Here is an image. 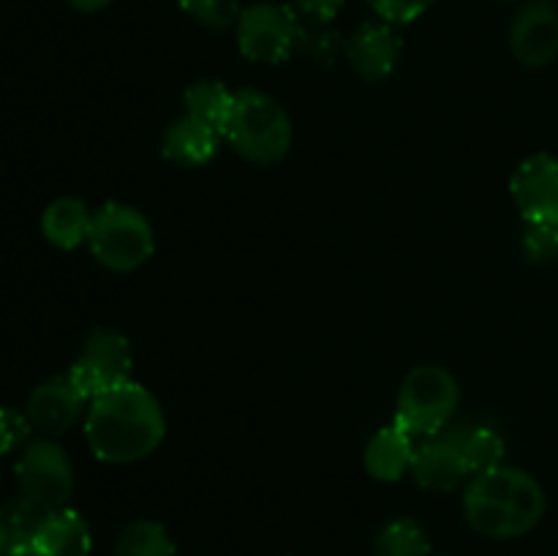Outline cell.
Returning a JSON list of instances; mask_svg holds the SVG:
<instances>
[{"label": "cell", "mask_w": 558, "mask_h": 556, "mask_svg": "<svg viewBox=\"0 0 558 556\" xmlns=\"http://www.w3.org/2000/svg\"><path fill=\"white\" fill-rule=\"evenodd\" d=\"M16 483L22 496L38 501L47 510L69 507L74 496V463L54 439H31L16 458Z\"/></svg>", "instance_id": "cell-7"}, {"label": "cell", "mask_w": 558, "mask_h": 556, "mask_svg": "<svg viewBox=\"0 0 558 556\" xmlns=\"http://www.w3.org/2000/svg\"><path fill=\"white\" fill-rule=\"evenodd\" d=\"M31 420L25 412H16L11 407H0V456L16 452L31 442Z\"/></svg>", "instance_id": "cell-26"}, {"label": "cell", "mask_w": 558, "mask_h": 556, "mask_svg": "<svg viewBox=\"0 0 558 556\" xmlns=\"http://www.w3.org/2000/svg\"><path fill=\"white\" fill-rule=\"evenodd\" d=\"M510 52L526 69H543L558 58V5L554 0H529L510 25Z\"/></svg>", "instance_id": "cell-9"}, {"label": "cell", "mask_w": 558, "mask_h": 556, "mask_svg": "<svg viewBox=\"0 0 558 556\" xmlns=\"http://www.w3.org/2000/svg\"><path fill=\"white\" fill-rule=\"evenodd\" d=\"M85 403L87 396L74 385V379L69 374H60L33 387L25 403V414L33 428L41 431L49 439H58L80 423Z\"/></svg>", "instance_id": "cell-11"}, {"label": "cell", "mask_w": 558, "mask_h": 556, "mask_svg": "<svg viewBox=\"0 0 558 556\" xmlns=\"http://www.w3.org/2000/svg\"><path fill=\"white\" fill-rule=\"evenodd\" d=\"M428 532L414 518H396L385 523L376 537V556H428Z\"/></svg>", "instance_id": "cell-21"}, {"label": "cell", "mask_w": 558, "mask_h": 556, "mask_svg": "<svg viewBox=\"0 0 558 556\" xmlns=\"http://www.w3.org/2000/svg\"><path fill=\"white\" fill-rule=\"evenodd\" d=\"M436 0H368L374 14L390 25H409L420 20Z\"/></svg>", "instance_id": "cell-27"}, {"label": "cell", "mask_w": 558, "mask_h": 556, "mask_svg": "<svg viewBox=\"0 0 558 556\" xmlns=\"http://www.w3.org/2000/svg\"><path fill=\"white\" fill-rule=\"evenodd\" d=\"M87 245L98 265L114 273H131L153 256L156 234H153L150 221L136 207L107 202L93 213Z\"/></svg>", "instance_id": "cell-4"}, {"label": "cell", "mask_w": 558, "mask_h": 556, "mask_svg": "<svg viewBox=\"0 0 558 556\" xmlns=\"http://www.w3.org/2000/svg\"><path fill=\"white\" fill-rule=\"evenodd\" d=\"M3 556H44V554L36 543H20V545H9Z\"/></svg>", "instance_id": "cell-30"}, {"label": "cell", "mask_w": 558, "mask_h": 556, "mask_svg": "<svg viewBox=\"0 0 558 556\" xmlns=\"http://www.w3.org/2000/svg\"><path fill=\"white\" fill-rule=\"evenodd\" d=\"M523 251L532 262L558 259V221L526 223L523 232Z\"/></svg>", "instance_id": "cell-25"}, {"label": "cell", "mask_w": 558, "mask_h": 556, "mask_svg": "<svg viewBox=\"0 0 558 556\" xmlns=\"http://www.w3.org/2000/svg\"><path fill=\"white\" fill-rule=\"evenodd\" d=\"M469 527L490 540H510L532 532L545 516V491L529 472L515 467L474 474L463 496Z\"/></svg>", "instance_id": "cell-2"}, {"label": "cell", "mask_w": 558, "mask_h": 556, "mask_svg": "<svg viewBox=\"0 0 558 556\" xmlns=\"http://www.w3.org/2000/svg\"><path fill=\"white\" fill-rule=\"evenodd\" d=\"M501 3H512V0H501Z\"/></svg>", "instance_id": "cell-32"}, {"label": "cell", "mask_w": 558, "mask_h": 556, "mask_svg": "<svg viewBox=\"0 0 558 556\" xmlns=\"http://www.w3.org/2000/svg\"><path fill=\"white\" fill-rule=\"evenodd\" d=\"M93 213L76 196H60V200L49 202L47 210L41 213V234L49 245L54 249H80L82 243H87V234H90Z\"/></svg>", "instance_id": "cell-17"}, {"label": "cell", "mask_w": 558, "mask_h": 556, "mask_svg": "<svg viewBox=\"0 0 558 556\" xmlns=\"http://www.w3.org/2000/svg\"><path fill=\"white\" fill-rule=\"evenodd\" d=\"M412 474L423 488L428 491H452L469 478L466 458H463V425L434 436H425L423 445L414 450Z\"/></svg>", "instance_id": "cell-12"}, {"label": "cell", "mask_w": 558, "mask_h": 556, "mask_svg": "<svg viewBox=\"0 0 558 556\" xmlns=\"http://www.w3.org/2000/svg\"><path fill=\"white\" fill-rule=\"evenodd\" d=\"M510 194L526 223L558 221V158L534 153L510 178Z\"/></svg>", "instance_id": "cell-10"}, {"label": "cell", "mask_w": 558, "mask_h": 556, "mask_svg": "<svg viewBox=\"0 0 558 556\" xmlns=\"http://www.w3.org/2000/svg\"><path fill=\"white\" fill-rule=\"evenodd\" d=\"M298 52L308 55L314 63L319 65H332L341 55H347V41L338 31H332L330 25H319V22H311L303 27V38H300Z\"/></svg>", "instance_id": "cell-23"}, {"label": "cell", "mask_w": 558, "mask_h": 556, "mask_svg": "<svg viewBox=\"0 0 558 556\" xmlns=\"http://www.w3.org/2000/svg\"><path fill=\"white\" fill-rule=\"evenodd\" d=\"M403 52V38L398 25L385 20L363 22L347 38V60L354 74L365 82H381L398 69Z\"/></svg>", "instance_id": "cell-13"}, {"label": "cell", "mask_w": 558, "mask_h": 556, "mask_svg": "<svg viewBox=\"0 0 558 556\" xmlns=\"http://www.w3.org/2000/svg\"><path fill=\"white\" fill-rule=\"evenodd\" d=\"M33 543L41 548L44 556H90V523L82 518V512L60 507V510L49 512Z\"/></svg>", "instance_id": "cell-16"}, {"label": "cell", "mask_w": 558, "mask_h": 556, "mask_svg": "<svg viewBox=\"0 0 558 556\" xmlns=\"http://www.w3.org/2000/svg\"><path fill=\"white\" fill-rule=\"evenodd\" d=\"M414 436L407 434L398 423L385 425L371 436L365 447V469L381 483H396L412 469L414 461Z\"/></svg>", "instance_id": "cell-15"}, {"label": "cell", "mask_w": 558, "mask_h": 556, "mask_svg": "<svg viewBox=\"0 0 558 556\" xmlns=\"http://www.w3.org/2000/svg\"><path fill=\"white\" fill-rule=\"evenodd\" d=\"M183 104H185V114L213 125V129L223 134L227 120L234 107V93L218 80H199L191 87H185Z\"/></svg>", "instance_id": "cell-18"}, {"label": "cell", "mask_w": 558, "mask_h": 556, "mask_svg": "<svg viewBox=\"0 0 558 556\" xmlns=\"http://www.w3.org/2000/svg\"><path fill=\"white\" fill-rule=\"evenodd\" d=\"M167 418L147 387L129 382L93 398L85 418V439L93 456L107 463H134L158 450Z\"/></svg>", "instance_id": "cell-1"}, {"label": "cell", "mask_w": 558, "mask_h": 556, "mask_svg": "<svg viewBox=\"0 0 558 556\" xmlns=\"http://www.w3.org/2000/svg\"><path fill=\"white\" fill-rule=\"evenodd\" d=\"M463 458H466L469 474L488 472L499 467L505 458V439L490 425H474V428L463 425Z\"/></svg>", "instance_id": "cell-22"}, {"label": "cell", "mask_w": 558, "mask_h": 556, "mask_svg": "<svg viewBox=\"0 0 558 556\" xmlns=\"http://www.w3.org/2000/svg\"><path fill=\"white\" fill-rule=\"evenodd\" d=\"M223 136L245 161L270 167L292 147V120L276 98L248 87L234 93V107Z\"/></svg>", "instance_id": "cell-3"}, {"label": "cell", "mask_w": 558, "mask_h": 556, "mask_svg": "<svg viewBox=\"0 0 558 556\" xmlns=\"http://www.w3.org/2000/svg\"><path fill=\"white\" fill-rule=\"evenodd\" d=\"M180 9L210 31H227L238 25L243 5L240 0H180Z\"/></svg>", "instance_id": "cell-24"}, {"label": "cell", "mask_w": 558, "mask_h": 556, "mask_svg": "<svg viewBox=\"0 0 558 556\" xmlns=\"http://www.w3.org/2000/svg\"><path fill=\"white\" fill-rule=\"evenodd\" d=\"M52 510H47L38 501L27 499V496H20V499H11L0 507V529H3L9 545L20 543H33L36 534L41 532L44 521Z\"/></svg>", "instance_id": "cell-20"}, {"label": "cell", "mask_w": 558, "mask_h": 556, "mask_svg": "<svg viewBox=\"0 0 558 556\" xmlns=\"http://www.w3.org/2000/svg\"><path fill=\"white\" fill-rule=\"evenodd\" d=\"M114 556H174V543L156 521H131L114 543Z\"/></svg>", "instance_id": "cell-19"}, {"label": "cell", "mask_w": 558, "mask_h": 556, "mask_svg": "<svg viewBox=\"0 0 558 556\" xmlns=\"http://www.w3.org/2000/svg\"><path fill=\"white\" fill-rule=\"evenodd\" d=\"M461 401L458 379L441 365H417L398 392L396 423L412 436H434L450 425Z\"/></svg>", "instance_id": "cell-5"}, {"label": "cell", "mask_w": 558, "mask_h": 556, "mask_svg": "<svg viewBox=\"0 0 558 556\" xmlns=\"http://www.w3.org/2000/svg\"><path fill=\"white\" fill-rule=\"evenodd\" d=\"M238 47L251 63L276 65L292 58L303 38V16L287 3H254L238 20Z\"/></svg>", "instance_id": "cell-6"}, {"label": "cell", "mask_w": 558, "mask_h": 556, "mask_svg": "<svg viewBox=\"0 0 558 556\" xmlns=\"http://www.w3.org/2000/svg\"><path fill=\"white\" fill-rule=\"evenodd\" d=\"M294 11L300 16H305L308 22H319V25H330L341 9L347 5V0H292Z\"/></svg>", "instance_id": "cell-28"}, {"label": "cell", "mask_w": 558, "mask_h": 556, "mask_svg": "<svg viewBox=\"0 0 558 556\" xmlns=\"http://www.w3.org/2000/svg\"><path fill=\"white\" fill-rule=\"evenodd\" d=\"M131 371H134V352L129 338L109 327H96L82 343L69 376L85 392L87 401H93L114 387L129 385Z\"/></svg>", "instance_id": "cell-8"}, {"label": "cell", "mask_w": 558, "mask_h": 556, "mask_svg": "<svg viewBox=\"0 0 558 556\" xmlns=\"http://www.w3.org/2000/svg\"><path fill=\"white\" fill-rule=\"evenodd\" d=\"M5 548H9V540H5L3 529H0V556H3V554H5Z\"/></svg>", "instance_id": "cell-31"}, {"label": "cell", "mask_w": 558, "mask_h": 556, "mask_svg": "<svg viewBox=\"0 0 558 556\" xmlns=\"http://www.w3.org/2000/svg\"><path fill=\"white\" fill-rule=\"evenodd\" d=\"M65 3H69L71 9L82 11V14H96V11L107 9L112 0H65Z\"/></svg>", "instance_id": "cell-29"}, {"label": "cell", "mask_w": 558, "mask_h": 556, "mask_svg": "<svg viewBox=\"0 0 558 556\" xmlns=\"http://www.w3.org/2000/svg\"><path fill=\"white\" fill-rule=\"evenodd\" d=\"M221 136V131H216L213 125L202 123L191 114H183L163 131L161 153L167 161L180 164V167H205L218 153Z\"/></svg>", "instance_id": "cell-14"}]
</instances>
